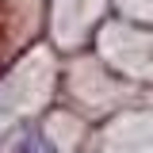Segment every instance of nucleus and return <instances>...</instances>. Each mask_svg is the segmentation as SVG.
Returning <instances> with one entry per match:
<instances>
[{"instance_id": "nucleus-1", "label": "nucleus", "mask_w": 153, "mask_h": 153, "mask_svg": "<svg viewBox=\"0 0 153 153\" xmlns=\"http://www.w3.org/2000/svg\"><path fill=\"white\" fill-rule=\"evenodd\" d=\"M16 153H57V149H54V142H50L46 134H27Z\"/></svg>"}]
</instances>
